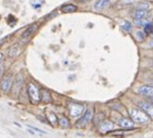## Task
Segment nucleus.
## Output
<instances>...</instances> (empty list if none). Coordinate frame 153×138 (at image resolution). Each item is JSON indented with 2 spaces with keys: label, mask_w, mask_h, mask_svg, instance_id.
Wrapping results in <instances>:
<instances>
[{
  "label": "nucleus",
  "mask_w": 153,
  "mask_h": 138,
  "mask_svg": "<svg viewBox=\"0 0 153 138\" xmlns=\"http://www.w3.org/2000/svg\"><path fill=\"white\" fill-rule=\"evenodd\" d=\"M131 120L137 124H146L149 121V116L142 109L133 108L130 111Z\"/></svg>",
  "instance_id": "f257e3e1"
},
{
  "label": "nucleus",
  "mask_w": 153,
  "mask_h": 138,
  "mask_svg": "<svg viewBox=\"0 0 153 138\" xmlns=\"http://www.w3.org/2000/svg\"><path fill=\"white\" fill-rule=\"evenodd\" d=\"M27 92L29 95V98L33 103H39L41 101V95L39 89L33 84V83H29L27 86Z\"/></svg>",
  "instance_id": "f03ea898"
},
{
  "label": "nucleus",
  "mask_w": 153,
  "mask_h": 138,
  "mask_svg": "<svg viewBox=\"0 0 153 138\" xmlns=\"http://www.w3.org/2000/svg\"><path fill=\"white\" fill-rule=\"evenodd\" d=\"M22 84H23V77L21 74H18L16 79L14 80L13 81V85H12V90H11V92H12V95L16 98L19 95V92L21 90V88H22Z\"/></svg>",
  "instance_id": "7ed1b4c3"
},
{
  "label": "nucleus",
  "mask_w": 153,
  "mask_h": 138,
  "mask_svg": "<svg viewBox=\"0 0 153 138\" xmlns=\"http://www.w3.org/2000/svg\"><path fill=\"white\" fill-rule=\"evenodd\" d=\"M93 118V111L91 109H88L85 112V114L83 115V116L76 123V127H84L86 125H88L91 119Z\"/></svg>",
  "instance_id": "20e7f679"
},
{
  "label": "nucleus",
  "mask_w": 153,
  "mask_h": 138,
  "mask_svg": "<svg viewBox=\"0 0 153 138\" xmlns=\"http://www.w3.org/2000/svg\"><path fill=\"white\" fill-rule=\"evenodd\" d=\"M84 111V106L76 104V103H71L69 105V112L70 116L73 117H79Z\"/></svg>",
  "instance_id": "39448f33"
},
{
  "label": "nucleus",
  "mask_w": 153,
  "mask_h": 138,
  "mask_svg": "<svg viewBox=\"0 0 153 138\" xmlns=\"http://www.w3.org/2000/svg\"><path fill=\"white\" fill-rule=\"evenodd\" d=\"M114 128V124L110 120H105L101 122L98 125V130L101 134H106Z\"/></svg>",
  "instance_id": "423d86ee"
},
{
  "label": "nucleus",
  "mask_w": 153,
  "mask_h": 138,
  "mask_svg": "<svg viewBox=\"0 0 153 138\" xmlns=\"http://www.w3.org/2000/svg\"><path fill=\"white\" fill-rule=\"evenodd\" d=\"M13 81H14L12 80V77L10 75L5 76V78L1 81V85H0V88H1L2 91L5 93L8 92L11 90V87L13 85Z\"/></svg>",
  "instance_id": "0eeeda50"
},
{
  "label": "nucleus",
  "mask_w": 153,
  "mask_h": 138,
  "mask_svg": "<svg viewBox=\"0 0 153 138\" xmlns=\"http://www.w3.org/2000/svg\"><path fill=\"white\" fill-rule=\"evenodd\" d=\"M138 107L142 109L145 113H147L150 117H153V104H149L146 102H138Z\"/></svg>",
  "instance_id": "6e6552de"
},
{
  "label": "nucleus",
  "mask_w": 153,
  "mask_h": 138,
  "mask_svg": "<svg viewBox=\"0 0 153 138\" xmlns=\"http://www.w3.org/2000/svg\"><path fill=\"white\" fill-rule=\"evenodd\" d=\"M138 91L140 94L145 97H153V88L148 85H143L140 86L138 89Z\"/></svg>",
  "instance_id": "1a4fd4ad"
},
{
  "label": "nucleus",
  "mask_w": 153,
  "mask_h": 138,
  "mask_svg": "<svg viewBox=\"0 0 153 138\" xmlns=\"http://www.w3.org/2000/svg\"><path fill=\"white\" fill-rule=\"evenodd\" d=\"M110 0H97L94 5V8L97 10H103L110 6Z\"/></svg>",
  "instance_id": "9d476101"
},
{
  "label": "nucleus",
  "mask_w": 153,
  "mask_h": 138,
  "mask_svg": "<svg viewBox=\"0 0 153 138\" xmlns=\"http://www.w3.org/2000/svg\"><path fill=\"white\" fill-rule=\"evenodd\" d=\"M37 27H38V25H36V24H34V25H30L24 33H23V34H22V38L23 39H27V38H29L35 31H36V29H37Z\"/></svg>",
  "instance_id": "9b49d317"
},
{
  "label": "nucleus",
  "mask_w": 153,
  "mask_h": 138,
  "mask_svg": "<svg viewBox=\"0 0 153 138\" xmlns=\"http://www.w3.org/2000/svg\"><path fill=\"white\" fill-rule=\"evenodd\" d=\"M119 125H121L122 127L123 128H127V129H130V128H132L133 125H134V122L129 118H122L120 121H119Z\"/></svg>",
  "instance_id": "f8f14e48"
},
{
  "label": "nucleus",
  "mask_w": 153,
  "mask_h": 138,
  "mask_svg": "<svg viewBox=\"0 0 153 138\" xmlns=\"http://www.w3.org/2000/svg\"><path fill=\"white\" fill-rule=\"evenodd\" d=\"M76 9H78V7L74 5H72V4L65 5L61 7V11L63 13H72V12H75Z\"/></svg>",
  "instance_id": "ddd939ff"
},
{
  "label": "nucleus",
  "mask_w": 153,
  "mask_h": 138,
  "mask_svg": "<svg viewBox=\"0 0 153 138\" xmlns=\"http://www.w3.org/2000/svg\"><path fill=\"white\" fill-rule=\"evenodd\" d=\"M44 3H45V0H31V1H30L31 6L35 9L41 8L43 6Z\"/></svg>",
  "instance_id": "4468645a"
},
{
  "label": "nucleus",
  "mask_w": 153,
  "mask_h": 138,
  "mask_svg": "<svg viewBox=\"0 0 153 138\" xmlns=\"http://www.w3.org/2000/svg\"><path fill=\"white\" fill-rule=\"evenodd\" d=\"M146 16H147V10H141V9H137V10L134 12V14H133V16H134V18H136V19L144 18Z\"/></svg>",
  "instance_id": "2eb2a0df"
},
{
  "label": "nucleus",
  "mask_w": 153,
  "mask_h": 138,
  "mask_svg": "<svg viewBox=\"0 0 153 138\" xmlns=\"http://www.w3.org/2000/svg\"><path fill=\"white\" fill-rule=\"evenodd\" d=\"M133 23L137 26H145L147 24L149 23V21L147 20V19H144V18H141V19H136V18H134Z\"/></svg>",
  "instance_id": "dca6fc26"
},
{
  "label": "nucleus",
  "mask_w": 153,
  "mask_h": 138,
  "mask_svg": "<svg viewBox=\"0 0 153 138\" xmlns=\"http://www.w3.org/2000/svg\"><path fill=\"white\" fill-rule=\"evenodd\" d=\"M48 120L53 125H56L58 124V118H57L56 115L54 113H52V112L49 113V115H48Z\"/></svg>",
  "instance_id": "f3484780"
},
{
  "label": "nucleus",
  "mask_w": 153,
  "mask_h": 138,
  "mask_svg": "<svg viewBox=\"0 0 153 138\" xmlns=\"http://www.w3.org/2000/svg\"><path fill=\"white\" fill-rule=\"evenodd\" d=\"M151 7V5L148 2H141L137 5V9H141V10H149Z\"/></svg>",
  "instance_id": "a211bd4d"
},
{
  "label": "nucleus",
  "mask_w": 153,
  "mask_h": 138,
  "mask_svg": "<svg viewBox=\"0 0 153 138\" xmlns=\"http://www.w3.org/2000/svg\"><path fill=\"white\" fill-rule=\"evenodd\" d=\"M19 53V49H18V47L17 46H13L11 49H10V51H9V56L10 57H15V56H16L17 54Z\"/></svg>",
  "instance_id": "6ab92c4d"
},
{
  "label": "nucleus",
  "mask_w": 153,
  "mask_h": 138,
  "mask_svg": "<svg viewBox=\"0 0 153 138\" xmlns=\"http://www.w3.org/2000/svg\"><path fill=\"white\" fill-rule=\"evenodd\" d=\"M59 125H60L62 127H68V126L69 125V121H68V118L65 117V116L60 117V119H59Z\"/></svg>",
  "instance_id": "aec40b11"
},
{
  "label": "nucleus",
  "mask_w": 153,
  "mask_h": 138,
  "mask_svg": "<svg viewBox=\"0 0 153 138\" xmlns=\"http://www.w3.org/2000/svg\"><path fill=\"white\" fill-rule=\"evenodd\" d=\"M42 100L44 102H50L51 101V95L47 90H42Z\"/></svg>",
  "instance_id": "412c9836"
},
{
  "label": "nucleus",
  "mask_w": 153,
  "mask_h": 138,
  "mask_svg": "<svg viewBox=\"0 0 153 138\" xmlns=\"http://www.w3.org/2000/svg\"><path fill=\"white\" fill-rule=\"evenodd\" d=\"M136 37H137V40H138V41H140V42H142V41L145 39V37H146V34H145V33H144V32L138 31V32L136 33Z\"/></svg>",
  "instance_id": "4be33fe9"
},
{
  "label": "nucleus",
  "mask_w": 153,
  "mask_h": 138,
  "mask_svg": "<svg viewBox=\"0 0 153 138\" xmlns=\"http://www.w3.org/2000/svg\"><path fill=\"white\" fill-rule=\"evenodd\" d=\"M138 1V0H119V2L123 5H131Z\"/></svg>",
  "instance_id": "5701e85b"
},
{
  "label": "nucleus",
  "mask_w": 153,
  "mask_h": 138,
  "mask_svg": "<svg viewBox=\"0 0 153 138\" xmlns=\"http://www.w3.org/2000/svg\"><path fill=\"white\" fill-rule=\"evenodd\" d=\"M123 27L124 30L130 31V30L131 29V23H129V22H127V21H124L123 24Z\"/></svg>",
  "instance_id": "b1692460"
},
{
  "label": "nucleus",
  "mask_w": 153,
  "mask_h": 138,
  "mask_svg": "<svg viewBox=\"0 0 153 138\" xmlns=\"http://www.w3.org/2000/svg\"><path fill=\"white\" fill-rule=\"evenodd\" d=\"M152 25L150 23L147 24L145 26H144V32L145 33H152Z\"/></svg>",
  "instance_id": "393cba45"
},
{
  "label": "nucleus",
  "mask_w": 153,
  "mask_h": 138,
  "mask_svg": "<svg viewBox=\"0 0 153 138\" xmlns=\"http://www.w3.org/2000/svg\"><path fill=\"white\" fill-rule=\"evenodd\" d=\"M29 128H32L33 130H34V131H37V132H39V133H41V134H46L44 131H42V130H41V129H39V128H37V127H33V126H32V125H27Z\"/></svg>",
  "instance_id": "a878e982"
},
{
  "label": "nucleus",
  "mask_w": 153,
  "mask_h": 138,
  "mask_svg": "<svg viewBox=\"0 0 153 138\" xmlns=\"http://www.w3.org/2000/svg\"><path fill=\"white\" fill-rule=\"evenodd\" d=\"M2 73H3V65H0V78H1Z\"/></svg>",
  "instance_id": "bb28decb"
},
{
  "label": "nucleus",
  "mask_w": 153,
  "mask_h": 138,
  "mask_svg": "<svg viewBox=\"0 0 153 138\" xmlns=\"http://www.w3.org/2000/svg\"><path fill=\"white\" fill-rule=\"evenodd\" d=\"M28 132H29L30 134H35V133H34L33 131H32V130H30V129L28 130Z\"/></svg>",
  "instance_id": "cd10ccee"
},
{
  "label": "nucleus",
  "mask_w": 153,
  "mask_h": 138,
  "mask_svg": "<svg viewBox=\"0 0 153 138\" xmlns=\"http://www.w3.org/2000/svg\"><path fill=\"white\" fill-rule=\"evenodd\" d=\"M2 58H3V54L0 52V61H1V60H2Z\"/></svg>",
  "instance_id": "c85d7f7f"
},
{
  "label": "nucleus",
  "mask_w": 153,
  "mask_h": 138,
  "mask_svg": "<svg viewBox=\"0 0 153 138\" xmlns=\"http://www.w3.org/2000/svg\"><path fill=\"white\" fill-rule=\"evenodd\" d=\"M3 41H4V40H0V44L2 43V42H3Z\"/></svg>",
  "instance_id": "c756f323"
},
{
  "label": "nucleus",
  "mask_w": 153,
  "mask_h": 138,
  "mask_svg": "<svg viewBox=\"0 0 153 138\" xmlns=\"http://www.w3.org/2000/svg\"><path fill=\"white\" fill-rule=\"evenodd\" d=\"M151 101H152V104H153V97H152V98H151Z\"/></svg>",
  "instance_id": "7c9ffc66"
},
{
  "label": "nucleus",
  "mask_w": 153,
  "mask_h": 138,
  "mask_svg": "<svg viewBox=\"0 0 153 138\" xmlns=\"http://www.w3.org/2000/svg\"><path fill=\"white\" fill-rule=\"evenodd\" d=\"M152 33H153V26H152Z\"/></svg>",
  "instance_id": "2f4dec72"
}]
</instances>
